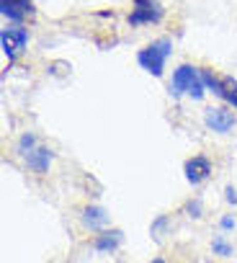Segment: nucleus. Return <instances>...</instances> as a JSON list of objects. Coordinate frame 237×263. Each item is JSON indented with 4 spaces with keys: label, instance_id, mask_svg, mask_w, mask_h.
Returning <instances> with one entry per match:
<instances>
[{
    "label": "nucleus",
    "instance_id": "nucleus-15",
    "mask_svg": "<svg viewBox=\"0 0 237 263\" xmlns=\"http://www.w3.org/2000/svg\"><path fill=\"white\" fill-rule=\"evenodd\" d=\"M183 214L191 217V219H201V217H204V201H201L199 196L188 199V201L183 204Z\"/></svg>",
    "mask_w": 237,
    "mask_h": 263
},
{
    "label": "nucleus",
    "instance_id": "nucleus-18",
    "mask_svg": "<svg viewBox=\"0 0 237 263\" xmlns=\"http://www.w3.org/2000/svg\"><path fill=\"white\" fill-rule=\"evenodd\" d=\"M150 263H168V260H165V258H163V255H155V258H152V260H150Z\"/></svg>",
    "mask_w": 237,
    "mask_h": 263
},
{
    "label": "nucleus",
    "instance_id": "nucleus-11",
    "mask_svg": "<svg viewBox=\"0 0 237 263\" xmlns=\"http://www.w3.org/2000/svg\"><path fill=\"white\" fill-rule=\"evenodd\" d=\"M216 98L224 101V106H229L232 111H237V80L229 75H222V88H219Z\"/></svg>",
    "mask_w": 237,
    "mask_h": 263
},
{
    "label": "nucleus",
    "instance_id": "nucleus-17",
    "mask_svg": "<svg viewBox=\"0 0 237 263\" xmlns=\"http://www.w3.org/2000/svg\"><path fill=\"white\" fill-rule=\"evenodd\" d=\"M224 199H227V204L237 206V191H234V186H224Z\"/></svg>",
    "mask_w": 237,
    "mask_h": 263
},
{
    "label": "nucleus",
    "instance_id": "nucleus-14",
    "mask_svg": "<svg viewBox=\"0 0 237 263\" xmlns=\"http://www.w3.org/2000/svg\"><path fill=\"white\" fill-rule=\"evenodd\" d=\"M34 147H39V137L34 135V132H24V135L18 137V142H16V150H18V155L21 158H26Z\"/></svg>",
    "mask_w": 237,
    "mask_h": 263
},
{
    "label": "nucleus",
    "instance_id": "nucleus-6",
    "mask_svg": "<svg viewBox=\"0 0 237 263\" xmlns=\"http://www.w3.org/2000/svg\"><path fill=\"white\" fill-rule=\"evenodd\" d=\"M211 173H214V165L206 155H193L183 163V176L191 186H201L204 181L211 178Z\"/></svg>",
    "mask_w": 237,
    "mask_h": 263
},
{
    "label": "nucleus",
    "instance_id": "nucleus-10",
    "mask_svg": "<svg viewBox=\"0 0 237 263\" xmlns=\"http://www.w3.org/2000/svg\"><path fill=\"white\" fill-rule=\"evenodd\" d=\"M52 160H54V153H52V147H47V145L34 147V150L24 158L26 168H29L31 173H36V176H47L49 168H52Z\"/></svg>",
    "mask_w": 237,
    "mask_h": 263
},
{
    "label": "nucleus",
    "instance_id": "nucleus-7",
    "mask_svg": "<svg viewBox=\"0 0 237 263\" xmlns=\"http://www.w3.org/2000/svg\"><path fill=\"white\" fill-rule=\"evenodd\" d=\"M0 16L8 24L24 26V21L34 16V0H0Z\"/></svg>",
    "mask_w": 237,
    "mask_h": 263
},
{
    "label": "nucleus",
    "instance_id": "nucleus-1",
    "mask_svg": "<svg viewBox=\"0 0 237 263\" xmlns=\"http://www.w3.org/2000/svg\"><path fill=\"white\" fill-rule=\"evenodd\" d=\"M168 90L173 98H181V96H188L193 101H201L206 96V88H204V80H201V67L196 65H178L170 75V83H168Z\"/></svg>",
    "mask_w": 237,
    "mask_h": 263
},
{
    "label": "nucleus",
    "instance_id": "nucleus-13",
    "mask_svg": "<svg viewBox=\"0 0 237 263\" xmlns=\"http://www.w3.org/2000/svg\"><path fill=\"white\" fill-rule=\"evenodd\" d=\"M168 230H170V214H157V217L152 219V224H150V235H152V240H157V242L168 235Z\"/></svg>",
    "mask_w": 237,
    "mask_h": 263
},
{
    "label": "nucleus",
    "instance_id": "nucleus-2",
    "mask_svg": "<svg viewBox=\"0 0 237 263\" xmlns=\"http://www.w3.org/2000/svg\"><path fill=\"white\" fill-rule=\"evenodd\" d=\"M170 54H173V42H170L168 36H160V39L145 44V47L137 52V65H140L147 75H152V78H163Z\"/></svg>",
    "mask_w": 237,
    "mask_h": 263
},
{
    "label": "nucleus",
    "instance_id": "nucleus-5",
    "mask_svg": "<svg viewBox=\"0 0 237 263\" xmlns=\"http://www.w3.org/2000/svg\"><path fill=\"white\" fill-rule=\"evenodd\" d=\"M237 124V116L229 106H209L204 111V126L216 135H229Z\"/></svg>",
    "mask_w": 237,
    "mask_h": 263
},
{
    "label": "nucleus",
    "instance_id": "nucleus-4",
    "mask_svg": "<svg viewBox=\"0 0 237 263\" xmlns=\"http://www.w3.org/2000/svg\"><path fill=\"white\" fill-rule=\"evenodd\" d=\"M26 47H29V29L26 26L11 24L0 31V49H3L8 62H16L26 52Z\"/></svg>",
    "mask_w": 237,
    "mask_h": 263
},
{
    "label": "nucleus",
    "instance_id": "nucleus-8",
    "mask_svg": "<svg viewBox=\"0 0 237 263\" xmlns=\"http://www.w3.org/2000/svg\"><path fill=\"white\" fill-rule=\"evenodd\" d=\"M108 222H111V214H108L106 206L88 204V206L80 209V224L88 232H103V230H108Z\"/></svg>",
    "mask_w": 237,
    "mask_h": 263
},
{
    "label": "nucleus",
    "instance_id": "nucleus-3",
    "mask_svg": "<svg viewBox=\"0 0 237 263\" xmlns=\"http://www.w3.org/2000/svg\"><path fill=\"white\" fill-rule=\"evenodd\" d=\"M165 18V8L160 0H132V13L127 16L132 29L140 26H155Z\"/></svg>",
    "mask_w": 237,
    "mask_h": 263
},
{
    "label": "nucleus",
    "instance_id": "nucleus-9",
    "mask_svg": "<svg viewBox=\"0 0 237 263\" xmlns=\"http://www.w3.org/2000/svg\"><path fill=\"white\" fill-rule=\"evenodd\" d=\"M122 242H124V232L118 230V227H111V230L95 232L90 248L95 253H101V255H111V253H116L118 248H122Z\"/></svg>",
    "mask_w": 237,
    "mask_h": 263
},
{
    "label": "nucleus",
    "instance_id": "nucleus-16",
    "mask_svg": "<svg viewBox=\"0 0 237 263\" xmlns=\"http://www.w3.org/2000/svg\"><path fill=\"white\" fill-rule=\"evenodd\" d=\"M234 227H237V217L234 214H222L219 217V230L222 232H232Z\"/></svg>",
    "mask_w": 237,
    "mask_h": 263
},
{
    "label": "nucleus",
    "instance_id": "nucleus-12",
    "mask_svg": "<svg viewBox=\"0 0 237 263\" xmlns=\"http://www.w3.org/2000/svg\"><path fill=\"white\" fill-rule=\"evenodd\" d=\"M211 253L219 258H232L234 255V245L227 240V235H214L211 237Z\"/></svg>",
    "mask_w": 237,
    "mask_h": 263
}]
</instances>
